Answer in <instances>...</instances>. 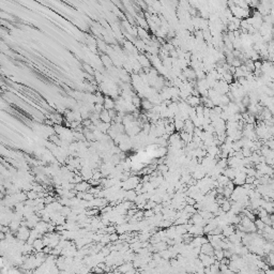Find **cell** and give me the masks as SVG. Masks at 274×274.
Returning <instances> with one entry per match:
<instances>
[{
	"mask_svg": "<svg viewBox=\"0 0 274 274\" xmlns=\"http://www.w3.org/2000/svg\"><path fill=\"white\" fill-rule=\"evenodd\" d=\"M90 184L88 183V181H83L81 183L76 184L75 185V191L77 193H85V192H88L89 188H90Z\"/></svg>",
	"mask_w": 274,
	"mask_h": 274,
	"instance_id": "1",
	"label": "cell"
},
{
	"mask_svg": "<svg viewBox=\"0 0 274 274\" xmlns=\"http://www.w3.org/2000/svg\"><path fill=\"white\" fill-rule=\"evenodd\" d=\"M116 106L115 101L113 99H110L109 96H105V101H104V108L106 110H111L114 109Z\"/></svg>",
	"mask_w": 274,
	"mask_h": 274,
	"instance_id": "2",
	"label": "cell"
},
{
	"mask_svg": "<svg viewBox=\"0 0 274 274\" xmlns=\"http://www.w3.org/2000/svg\"><path fill=\"white\" fill-rule=\"evenodd\" d=\"M133 268H134L133 263L127 262V263H124V264H122V266H120V267L118 268V271H119L121 274H126L127 272L130 271V270H132Z\"/></svg>",
	"mask_w": 274,
	"mask_h": 274,
	"instance_id": "3",
	"label": "cell"
},
{
	"mask_svg": "<svg viewBox=\"0 0 274 274\" xmlns=\"http://www.w3.org/2000/svg\"><path fill=\"white\" fill-rule=\"evenodd\" d=\"M100 120L104 123H109L111 121V118L109 117V114H108V110L104 109L102 113L100 114Z\"/></svg>",
	"mask_w": 274,
	"mask_h": 274,
	"instance_id": "4",
	"label": "cell"
},
{
	"mask_svg": "<svg viewBox=\"0 0 274 274\" xmlns=\"http://www.w3.org/2000/svg\"><path fill=\"white\" fill-rule=\"evenodd\" d=\"M142 100H140V98L137 94H135L134 96L132 98V103H133V105L135 106L136 108H138V107H140L142 106Z\"/></svg>",
	"mask_w": 274,
	"mask_h": 274,
	"instance_id": "5",
	"label": "cell"
},
{
	"mask_svg": "<svg viewBox=\"0 0 274 274\" xmlns=\"http://www.w3.org/2000/svg\"><path fill=\"white\" fill-rule=\"evenodd\" d=\"M231 209V206H230V203L228 202V201H224L222 205V210L224 211V212H228V211Z\"/></svg>",
	"mask_w": 274,
	"mask_h": 274,
	"instance_id": "6",
	"label": "cell"
},
{
	"mask_svg": "<svg viewBox=\"0 0 274 274\" xmlns=\"http://www.w3.org/2000/svg\"><path fill=\"white\" fill-rule=\"evenodd\" d=\"M84 68H85V71L87 72V74H90V75H94V73L96 72L93 71L92 68H91L89 64H84Z\"/></svg>",
	"mask_w": 274,
	"mask_h": 274,
	"instance_id": "7",
	"label": "cell"
},
{
	"mask_svg": "<svg viewBox=\"0 0 274 274\" xmlns=\"http://www.w3.org/2000/svg\"><path fill=\"white\" fill-rule=\"evenodd\" d=\"M153 212H154L153 210H147V211H145L144 215L146 216V218H151V216L153 215Z\"/></svg>",
	"mask_w": 274,
	"mask_h": 274,
	"instance_id": "8",
	"label": "cell"
},
{
	"mask_svg": "<svg viewBox=\"0 0 274 274\" xmlns=\"http://www.w3.org/2000/svg\"><path fill=\"white\" fill-rule=\"evenodd\" d=\"M109 237H110V241H116V240H119L120 239V237L116 233H113V235H109Z\"/></svg>",
	"mask_w": 274,
	"mask_h": 274,
	"instance_id": "9",
	"label": "cell"
}]
</instances>
